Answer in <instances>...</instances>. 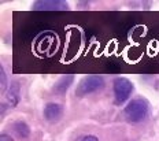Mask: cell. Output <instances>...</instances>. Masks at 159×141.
Masks as SVG:
<instances>
[{
	"mask_svg": "<svg viewBox=\"0 0 159 141\" xmlns=\"http://www.w3.org/2000/svg\"><path fill=\"white\" fill-rule=\"evenodd\" d=\"M147 114H148V104L143 99L130 100L124 110L125 119L130 123L143 122L145 118H147Z\"/></svg>",
	"mask_w": 159,
	"mask_h": 141,
	"instance_id": "obj_1",
	"label": "cell"
},
{
	"mask_svg": "<svg viewBox=\"0 0 159 141\" xmlns=\"http://www.w3.org/2000/svg\"><path fill=\"white\" fill-rule=\"evenodd\" d=\"M103 86H104L103 77L96 75V74L87 75L85 78H82V80L80 81L77 89H75V95L81 97V96H85V95H89V93H95V92L100 90Z\"/></svg>",
	"mask_w": 159,
	"mask_h": 141,
	"instance_id": "obj_2",
	"label": "cell"
},
{
	"mask_svg": "<svg viewBox=\"0 0 159 141\" xmlns=\"http://www.w3.org/2000/svg\"><path fill=\"white\" fill-rule=\"evenodd\" d=\"M112 89H114V97L115 103L122 104L130 97L133 92V84L125 77H118L112 82Z\"/></svg>",
	"mask_w": 159,
	"mask_h": 141,
	"instance_id": "obj_3",
	"label": "cell"
},
{
	"mask_svg": "<svg viewBox=\"0 0 159 141\" xmlns=\"http://www.w3.org/2000/svg\"><path fill=\"white\" fill-rule=\"evenodd\" d=\"M33 10H39V11H65L69 10V6L66 2L62 0H41V2H36L33 4Z\"/></svg>",
	"mask_w": 159,
	"mask_h": 141,
	"instance_id": "obj_4",
	"label": "cell"
},
{
	"mask_svg": "<svg viewBox=\"0 0 159 141\" xmlns=\"http://www.w3.org/2000/svg\"><path fill=\"white\" fill-rule=\"evenodd\" d=\"M62 114H63V107L58 103H48L44 107V118L49 122H55V121L61 119Z\"/></svg>",
	"mask_w": 159,
	"mask_h": 141,
	"instance_id": "obj_5",
	"label": "cell"
},
{
	"mask_svg": "<svg viewBox=\"0 0 159 141\" xmlns=\"http://www.w3.org/2000/svg\"><path fill=\"white\" fill-rule=\"evenodd\" d=\"M73 80H74V74H65V75H62V77L59 78L58 82L55 84L54 90L56 92V93H65V92L69 89V86H70V84L73 82Z\"/></svg>",
	"mask_w": 159,
	"mask_h": 141,
	"instance_id": "obj_6",
	"label": "cell"
},
{
	"mask_svg": "<svg viewBox=\"0 0 159 141\" xmlns=\"http://www.w3.org/2000/svg\"><path fill=\"white\" fill-rule=\"evenodd\" d=\"M7 100L11 107H15L19 101V86L18 84H12L7 90Z\"/></svg>",
	"mask_w": 159,
	"mask_h": 141,
	"instance_id": "obj_7",
	"label": "cell"
},
{
	"mask_svg": "<svg viewBox=\"0 0 159 141\" xmlns=\"http://www.w3.org/2000/svg\"><path fill=\"white\" fill-rule=\"evenodd\" d=\"M14 132L18 134V137L21 139H26L30 134V129L25 122H15L14 123Z\"/></svg>",
	"mask_w": 159,
	"mask_h": 141,
	"instance_id": "obj_8",
	"label": "cell"
},
{
	"mask_svg": "<svg viewBox=\"0 0 159 141\" xmlns=\"http://www.w3.org/2000/svg\"><path fill=\"white\" fill-rule=\"evenodd\" d=\"M0 77H2V90L4 92L7 89V77H6V73H4V68L0 67Z\"/></svg>",
	"mask_w": 159,
	"mask_h": 141,
	"instance_id": "obj_9",
	"label": "cell"
},
{
	"mask_svg": "<svg viewBox=\"0 0 159 141\" xmlns=\"http://www.w3.org/2000/svg\"><path fill=\"white\" fill-rule=\"evenodd\" d=\"M80 141H99L98 140V137L96 136H85V137H82V139H80Z\"/></svg>",
	"mask_w": 159,
	"mask_h": 141,
	"instance_id": "obj_10",
	"label": "cell"
},
{
	"mask_svg": "<svg viewBox=\"0 0 159 141\" xmlns=\"http://www.w3.org/2000/svg\"><path fill=\"white\" fill-rule=\"evenodd\" d=\"M0 141H14V140H12L11 136H8V134H4V133H3L2 136H0Z\"/></svg>",
	"mask_w": 159,
	"mask_h": 141,
	"instance_id": "obj_11",
	"label": "cell"
}]
</instances>
